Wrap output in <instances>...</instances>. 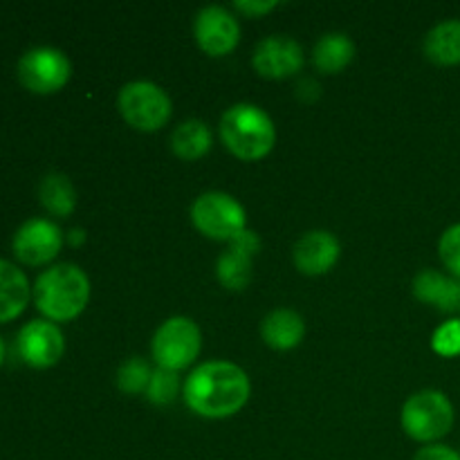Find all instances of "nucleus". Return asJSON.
<instances>
[{"mask_svg": "<svg viewBox=\"0 0 460 460\" xmlns=\"http://www.w3.org/2000/svg\"><path fill=\"white\" fill-rule=\"evenodd\" d=\"M252 394L247 373L232 362H205L191 371L182 386L187 407L211 420L241 411Z\"/></svg>", "mask_w": 460, "mask_h": 460, "instance_id": "f257e3e1", "label": "nucleus"}, {"mask_svg": "<svg viewBox=\"0 0 460 460\" xmlns=\"http://www.w3.org/2000/svg\"><path fill=\"white\" fill-rule=\"evenodd\" d=\"M88 299L90 279L75 263L52 265L34 283V304L48 322H72L84 313Z\"/></svg>", "mask_w": 460, "mask_h": 460, "instance_id": "f03ea898", "label": "nucleus"}, {"mask_svg": "<svg viewBox=\"0 0 460 460\" xmlns=\"http://www.w3.org/2000/svg\"><path fill=\"white\" fill-rule=\"evenodd\" d=\"M220 139L238 160H263L277 142V130L265 111L254 103H236L220 119Z\"/></svg>", "mask_w": 460, "mask_h": 460, "instance_id": "7ed1b4c3", "label": "nucleus"}, {"mask_svg": "<svg viewBox=\"0 0 460 460\" xmlns=\"http://www.w3.org/2000/svg\"><path fill=\"white\" fill-rule=\"evenodd\" d=\"M454 416L452 400L443 391H418L402 407V429L418 443L434 445L452 431Z\"/></svg>", "mask_w": 460, "mask_h": 460, "instance_id": "20e7f679", "label": "nucleus"}, {"mask_svg": "<svg viewBox=\"0 0 460 460\" xmlns=\"http://www.w3.org/2000/svg\"><path fill=\"white\" fill-rule=\"evenodd\" d=\"M117 108L128 126L142 133H153L169 124L171 99L160 85L151 81H130L117 94Z\"/></svg>", "mask_w": 460, "mask_h": 460, "instance_id": "39448f33", "label": "nucleus"}, {"mask_svg": "<svg viewBox=\"0 0 460 460\" xmlns=\"http://www.w3.org/2000/svg\"><path fill=\"white\" fill-rule=\"evenodd\" d=\"M202 349L200 328L189 317H171L157 328L153 337L151 353L157 368L166 371H182L191 367Z\"/></svg>", "mask_w": 460, "mask_h": 460, "instance_id": "423d86ee", "label": "nucleus"}, {"mask_svg": "<svg viewBox=\"0 0 460 460\" xmlns=\"http://www.w3.org/2000/svg\"><path fill=\"white\" fill-rule=\"evenodd\" d=\"M191 223L202 236L227 243L247 229L243 205L223 191H209L196 198L191 205Z\"/></svg>", "mask_w": 460, "mask_h": 460, "instance_id": "0eeeda50", "label": "nucleus"}, {"mask_svg": "<svg viewBox=\"0 0 460 460\" xmlns=\"http://www.w3.org/2000/svg\"><path fill=\"white\" fill-rule=\"evenodd\" d=\"M18 81L34 94L58 93L70 81L72 63L61 49L34 48L27 49L16 66Z\"/></svg>", "mask_w": 460, "mask_h": 460, "instance_id": "6e6552de", "label": "nucleus"}, {"mask_svg": "<svg viewBox=\"0 0 460 460\" xmlns=\"http://www.w3.org/2000/svg\"><path fill=\"white\" fill-rule=\"evenodd\" d=\"M63 247V234L57 223L48 218H30L16 229L12 241L13 256L30 268L49 263Z\"/></svg>", "mask_w": 460, "mask_h": 460, "instance_id": "1a4fd4ad", "label": "nucleus"}, {"mask_svg": "<svg viewBox=\"0 0 460 460\" xmlns=\"http://www.w3.org/2000/svg\"><path fill=\"white\" fill-rule=\"evenodd\" d=\"M16 349L22 362L31 368H49L66 353V337L61 328L48 319L25 323L16 337Z\"/></svg>", "mask_w": 460, "mask_h": 460, "instance_id": "9d476101", "label": "nucleus"}, {"mask_svg": "<svg viewBox=\"0 0 460 460\" xmlns=\"http://www.w3.org/2000/svg\"><path fill=\"white\" fill-rule=\"evenodd\" d=\"M193 36L200 49L209 57H225L241 40V25L232 12L218 4L200 9L193 22Z\"/></svg>", "mask_w": 460, "mask_h": 460, "instance_id": "9b49d317", "label": "nucleus"}, {"mask_svg": "<svg viewBox=\"0 0 460 460\" xmlns=\"http://www.w3.org/2000/svg\"><path fill=\"white\" fill-rule=\"evenodd\" d=\"M252 66L261 76L268 79H286L296 75L304 66V49L295 39L283 34L268 36L261 40L252 57Z\"/></svg>", "mask_w": 460, "mask_h": 460, "instance_id": "f8f14e48", "label": "nucleus"}, {"mask_svg": "<svg viewBox=\"0 0 460 460\" xmlns=\"http://www.w3.org/2000/svg\"><path fill=\"white\" fill-rule=\"evenodd\" d=\"M259 250L261 238L252 229H245L241 236L229 243V250L220 254L218 265H216L218 281L227 290L247 288V283L252 281V265H254V256L259 254Z\"/></svg>", "mask_w": 460, "mask_h": 460, "instance_id": "ddd939ff", "label": "nucleus"}, {"mask_svg": "<svg viewBox=\"0 0 460 460\" xmlns=\"http://www.w3.org/2000/svg\"><path fill=\"white\" fill-rule=\"evenodd\" d=\"M341 247L340 241L331 232L314 229V232L304 234L295 245V265L299 272L308 277H322L331 272L335 263L340 261Z\"/></svg>", "mask_w": 460, "mask_h": 460, "instance_id": "4468645a", "label": "nucleus"}, {"mask_svg": "<svg viewBox=\"0 0 460 460\" xmlns=\"http://www.w3.org/2000/svg\"><path fill=\"white\" fill-rule=\"evenodd\" d=\"M413 295L422 304L436 305L440 313L460 310V281L454 277H445L436 270H422L413 279Z\"/></svg>", "mask_w": 460, "mask_h": 460, "instance_id": "2eb2a0df", "label": "nucleus"}, {"mask_svg": "<svg viewBox=\"0 0 460 460\" xmlns=\"http://www.w3.org/2000/svg\"><path fill=\"white\" fill-rule=\"evenodd\" d=\"M305 335V323L299 313L290 308H279L270 313L261 323V337L274 350H292L301 344Z\"/></svg>", "mask_w": 460, "mask_h": 460, "instance_id": "dca6fc26", "label": "nucleus"}, {"mask_svg": "<svg viewBox=\"0 0 460 460\" xmlns=\"http://www.w3.org/2000/svg\"><path fill=\"white\" fill-rule=\"evenodd\" d=\"M30 296L31 288L25 272L0 259V323L21 317Z\"/></svg>", "mask_w": 460, "mask_h": 460, "instance_id": "f3484780", "label": "nucleus"}, {"mask_svg": "<svg viewBox=\"0 0 460 460\" xmlns=\"http://www.w3.org/2000/svg\"><path fill=\"white\" fill-rule=\"evenodd\" d=\"M425 54L436 66H458L460 63V21L447 18L431 27L425 36Z\"/></svg>", "mask_w": 460, "mask_h": 460, "instance_id": "a211bd4d", "label": "nucleus"}, {"mask_svg": "<svg viewBox=\"0 0 460 460\" xmlns=\"http://www.w3.org/2000/svg\"><path fill=\"white\" fill-rule=\"evenodd\" d=\"M211 148V130L202 119H187L171 135V151L184 162L200 160Z\"/></svg>", "mask_w": 460, "mask_h": 460, "instance_id": "6ab92c4d", "label": "nucleus"}, {"mask_svg": "<svg viewBox=\"0 0 460 460\" xmlns=\"http://www.w3.org/2000/svg\"><path fill=\"white\" fill-rule=\"evenodd\" d=\"M355 58V43L346 34H326L314 45V67L323 75H337Z\"/></svg>", "mask_w": 460, "mask_h": 460, "instance_id": "aec40b11", "label": "nucleus"}, {"mask_svg": "<svg viewBox=\"0 0 460 460\" xmlns=\"http://www.w3.org/2000/svg\"><path fill=\"white\" fill-rule=\"evenodd\" d=\"M39 200L48 214L67 218L76 207V191L70 178L63 173H48L39 184Z\"/></svg>", "mask_w": 460, "mask_h": 460, "instance_id": "412c9836", "label": "nucleus"}, {"mask_svg": "<svg viewBox=\"0 0 460 460\" xmlns=\"http://www.w3.org/2000/svg\"><path fill=\"white\" fill-rule=\"evenodd\" d=\"M153 371L148 368V364L142 358H130L117 371V386H119L121 394L137 395L142 391L148 389V382H151Z\"/></svg>", "mask_w": 460, "mask_h": 460, "instance_id": "4be33fe9", "label": "nucleus"}, {"mask_svg": "<svg viewBox=\"0 0 460 460\" xmlns=\"http://www.w3.org/2000/svg\"><path fill=\"white\" fill-rule=\"evenodd\" d=\"M178 391H180L178 373L166 371V368H157V371H153L151 382H148L146 398L151 400L153 404H157V407H166V404L173 402Z\"/></svg>", "mask_w": 460, "mask_h": 460, "instance_id": "5701e85b", "label": "nucleus"}, {"mask_svg": "<svg viewBox=\"0 0 460 460\" xmlns=\"http://www.w3.org/2000/svg\"><path fill=\"white\" fill-rule=\"evenodd\" d=\"M431 349L440 358H456L460 355V319H449L443 326L436 328L431 337Z\"/></svg>", "mask_w": 460, "mask_h": 460, "instance_id": "b1692460", "label": "nucleus"}, {"mask_svg": "<svg viewBox=\"0 0 460 460\" xmlns=\"http://www.w3.org/2000/svg\"><path fill=\"white\" fill-rule=\"evenodd\" d=\"M438 254L445 268L460 281V223L445 229L438 243Z\"/></svg>", "mask_w": 460, "mask_h": 460, "instance_id": "393cba45", "label": "nucleus"}, {"mask_svg": "<svg viewBox=\"0 0 460 460\" xmlns=\"http://www.w3.org/2000/svg\"><path fill=\"white\" fill-rule=\"evenodd\" d=\"M413 460H460V454L456 449L447 447V445H425L422 449H418Z\"/></svg>", "mask_w": 460, "mask_h": 460, "instance_id": "a878e982", "label": "nucleus"}, {"mask_svg": "<svg viewBox=\"0 0 460 460\" xmlns=\"http://www.w3.org/2000/svg\"><path fill=\"white\" fill-rule=\"evenodd\" d=\"M277 7L279 3H274V0H270V3H259V0H238V3H234V9H238V12L245 13V16L250 18H259Z\"/></svg>", "mask_w": 460, "mask_h": 460, "instance_id": "bb28decb", "label": "nucleus"}, {"mask_svg": "<svg viewBox=\"0 0 460 460\" xmlns=\"http://www.w3.org/2000/svg\"><path fill=\"white\" fill-rule=\"evenodd\" d=\"M85 241V234L81 232V229H72L70 232V243L72 245H81V243Z\"/></svg>", "mask_w": 460, "mask_h": 460, "instance_id": "cd10ccee", "label": "nucleus"}, {"mask_svg": "<svg viewBox=\"0 0 460 460\" xmlns=\"http://www.w3.org/2000/svg\"><path fill=\"white\" fill-rule=\"evenodd\" d=\"M3 362H4V341L3 337H0V367H3Z\"/></svg>", "mask_w": 460, "mask_h": 460, "instance_id": "c85d7f7f", "label": "nucleus"}]
</instances>
